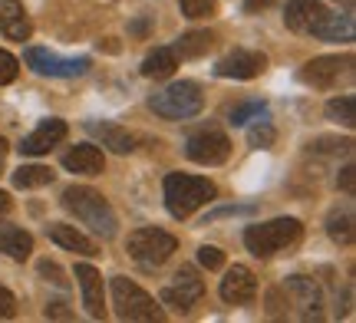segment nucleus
Listing matches in <instances>:
<instances>
[{"label":"nucleus","mask_w":356,"mask_h":323,"mask_svg":"<svg viewBox=\"0 0 356 323\" xmlns=\"http://www.w3.org/2000/svg\"><path fill=\"white\" fill-rule=\"evenodd\" d=\"M63 208L66 211H73L89 231L99 234L102 241L115 238V231H119V221H115L113 205H109L96 188H86V185H73V188H66L63 192Z\"/></svg>","instance_id":"nucleus-1"},{"label":"nucleus","mask_w":356,"mask_h":323,"mask_svg":"<svg viewBox=\"0 0 356 323\" xmlns=\"http://www.w3.org/2000/svg\"><path fill=\"white\" fill-rule=\"evenodd\" d=\"M218 188L202 175H185V172H172L165 179V208L172 218H188L195 215L204 201H211Z\"/></svg>","instance_id":"nucleus-2"},{"label":"nucleus","mask_w":356,"mask_h":323,"mask_svg":"<svg viewBox=\"0 0 356 323\" xmlns=\"http://www.w3.org/2000/svg\"><path fill=\"white\" fill-rule=\"evenodd\" d=\"M300 234H304V224L297 218H274L267 224H251L244 231V245L254 258H274L277 251H287L291 245H297Z\"/></svg>","instance_id":"nucleus-3"},{"label":"nucleus","mask_w":356,"mask_h":323,"mask_svg":"<svg viewBox=\"0 0 356 323\" xmlns=\"http://www.w3.org/2000/svg\"><path fill=\"white\" fill-rule=\"evenodd\" d=\"M202 106H204L202 90H198V83H188V79L172 83V86L149 96V109L162 119H191L202 113Z\"/></svg>","instance_id":"nucleus-4"},{"label":"nucleus","mask_w":356,"mask_h":323,"mask_svg":"<svg viewBox=\"0 0 356 323\" xmlns=\"http://www.w3.org/2000/svg\"><path fill=\"white\" fill-rule=\"evenodd\" d=\"M175 247H178V241L168 231H162V228H139V231L129 234V241H126L129 258L136 260L142 271L162 267L175 254Z\"/></svg>","instance_id":"nucleus-5"},{"label":"nucleus","mask_w":356,"mask_h":323,"mask_svg":"<svg viewBox=\"0 0 356 323\" xmlns=\"http://www.w3.org/2000/svg\"><path fill=\"white\" fill-rule=\"evenodd\" d=\"M113 307L122 320H162L165 317L162 307L129 277H113Z\"/></svg>","instance_id":"nucleus-6"},{"label":"nucleus","mask_w":356,"mask_h":323,"mask_svg":"<svg viewBox=\"0 0 356 323\" xmlns=\"http://www.w3.org/2000/svg\"><path fill=\"white\" fill-rule=\"evenodd\" d=\"M185 156H188L191 162H198V165H221V162H228V156H231V139L221 129H215V126L198 129L188 135Z\"/></svg>","instance_id":"nucleus-7"},{"label":"nucleus","mask_w":356,"mask_h":323,"mask_svg":"<svg viewBox=\"0 0 356 323\" xmlns=\"http://www.w3.org/2000/svg\"><path fill=\"white\" fill-rule=\"evenodd\" d=\"M24 60L30 69H37L40 76H83L92 66L86 56H56V53L43 50V47H30L24 53Z\"/></svg>","instance_id":"nucleus-8"},{"label":"nucleus","mask_w":356,"mask_h":323,"mask_svg":"<svg viewBox=\"0 0 356 323\" xmlns=\"http://www.w3.org/2000/svg\"><path fill=\"white\" fill-rule=\"evenodd\" d=\"M353 69V56L343 53V56H317L300 69V83L314 86V90H330L340 83V76H350Z\"/></svg>","instance_id":"nucleus-9"},{"label":"nucleus","mask_w":356,"mask_h":323,"mask_svg":"<svg viewBox=\"0 0 356 323\" xmlns=\"http://www.w3.org/2000/svg\"><path fill=\"white\" fill-rule=\"evenodd\" d=\"M280 290L287 294V300H291V307H297V313L304 317V320H317L320 313H323V290H320V284L314 281V277H287L284 284H280Z\"/></svg>","instance_id":"nucleus-10"},{"label":"nucleus","mask_w":356,"mask_h":323,"mask_svg":"<svg viewBox=\"0 0 356 323\" xmlns=\"http://www.w3.org/2000/svg\"><path fill=\"white\" fill-rule=\"evenodd\" d=\"M204 294V284L202 277L195 274V267H178V274L172 277V284L162 290V300H165L168 307H175V310H191Z\"/></svg>","instance_id":"nucleus-11"},{"label":"nucleus","mask_w":356,"mask_h":323,"mask_svg":"<svg viewBox=\"0 0 356 323\" xmlns=\"http://www.w3.org/2000/svg\"><path fill=\"white\" fill-rule=\"evenodd\" d=\"M264 69H267V56L261 50H231L215 66V73L225 79H254Z\"/></svg>","instance_id":"nucleus-12"},{"label":"nucleus","mask_w":356,"mask_h":323,"mask_svg":"<svg viewBox=\"0 0 356 323\" xmlns=\"http://www.w3.org/2000/svg\"><path fill=\"white\" fill-rule=\"evenodd\" d=\"M327 7L320 0H287V10H284V24L291 26L293 33H314L323 17H327Z\"/></svg>","instance_id":"nucleus-13"},{"label":"nucleus","mask_w":356,"mask_h":323,"mask_svg":"<svg viewBox=\"0 0 356 323\" xmlns=\"http://www.w3.org/2000/svg\"><path fill=\"white\" fill-rule=\"evenodd\" d=\"M66 139V122L63 119H43L37 129L20 142V152L24 156H47L53 145H60Z\"/></svg>","instance_id":"nucleus-14"},{"label":"nucleus","mask_w":356,"mask_h":323,"mask_svg":"<svg viewBox=\"0 0 356 323\" xmlns=\"http://www.w3.org/2000/svg\"><path fill=\"white\" fill-rule=\"evenodd\" d=\"M254 297H257V277L248 267L234 264L225 274V281H221V300L225 304H251Z\"/></svg>","instance_id":"nucleus-15"},{"label":"nucleus","mask_w":356,"mask_h":323,"mask_svg":"<svg viewBox=\"0 0 356 323\" xmlns=\"http://www.w3.org/2000/svg\"><path fill=\"white\" fill-rule=\"evenodd\" d=\"M0 30H3V37L13 40V43L30 40L33 24H30V17H26L20 0H0Z\"/></svg>","instance_id":"nucleus-16"},{"label":"nucleus","mask_w":356,"mask_h":323,"mask_svg":"<svg viewBox=\"0 0 356 323\" xmlns=\"http://www.w3.org/2000/svg\"><path fill=\"white\" fill-rule=\"evenodd\" d=\"M76 281L79 290H83V307L89 310V317L102 320L106 317V307H102V277L92 264H76Z\"/></svg>","instance_id":"nucleus-17"},{"label":"nucleus","mask_w":356,"mask_h":323,"mask_svg":"<svg viewBox=\"0 0 356 323\" xmlns=\"http://www.w3.org/2000/svg\"><path fill=\"white\" fill-rule=\"evenodd\" d=\"M86 132L96 142H102V149H109L115 156H129L136 149V139L115 122H86Z\"/></svg>","instance_id":"nucleus-18"},{"label":"nucleus","mask_w":356,"mask_h":323,"mask_svg":"<svg viewBox=\"0 0 356 323\" xmlns=\"http://www.w3.org/2000/svg\"><path fill=\"white\" fill-rule=\"evenodd\" d=\"M102 165H106V158L96 145H76L63 156V168L76 172V175H99Z\"/></svg>","instance_id":"nucleus-19"},{"label":"nucleus","mask_w":356,"mask_h":323,"mask_svg":"<svg viewBox=\"0 0 356 323\" xmlns=\"http://www.w3.org/2000/svg\"><path fill=\"white\" fill-rule=\"evenodd\" d=\"M0 251L10 254L13 260H26L33 254V238L24 228H13V224H0Z\"/></svg>","instance_id":"nucleus-20"},{"label":"nucleus","mask_w":356,"mask_h":323,"mask_svg":"<svg viewBox=\"0 0 356 323\" xmlns=\"http://www.w3.org/2000/svg\"><path fill=\"white\" fill-rule=\"evenodd\" d=\"M178 69V56L172 47H159L145 56V63H142V76L145 79H168L172 73Z\"/></svg>","instance_id":"nucleus-21"},{"label":"nucleus","mask_w":356,"mask_h":323,"mask_svg":"<svg viewBox=\"0 0 356 323\" xmlns=\"http://www.w3.org/2000/svg\"><path fill=\"white\" fill-rule=\"evenodd\" d=\"M215 47V33H208V30H191V33H185V37L175 40V56H181V60H195V56H204V53Z\"/></svg>","instance_id":"nucleus-22"},{"label":"nucleus","mask_w":356,"mask_h":323,"mask_svg":"<svg viewBox=\"0 0 356 323\" xmlns=\"http://www.w3.org/2000/svg\"><path fill=\"white\" fill-rule=\"evenodd\" d=\"M47 234H50L60 247H66V251H76V254H96V245L89 241L86 234H79L76 228H70V224H50Z\"/></svg>","instance_id":"nucleus-23"},{"label":"nucleus","mask_w":356,"mask_h":323,"mask_svg":"<svg viewBox=\"0 0 356 323\" xmlns=\"http://www.w3.org/2000/svg\"><path fill=\"white\" fill-rule=\"evenodd\" d=\"M314 33L323 37V40H340V43H350V40H353V17L327 13V17H323V24H320Z\"/></svg>","instance_id":"nucleus-24"},{"label":"nucleus","mask_w":356,"mask_h":323,"mask_svg":"<svg viewBox=\"0 0 356 323\" xmlns=\"http://www.w3.org/2000/svg\"><path fill=\"white\" fill-rule=\"evenodd\" d=\"M53 181V168L47 165H20L13 172V185L17 188H40V185H50Z\"/></svg>","instance_id":"nucleus-25"},{"label":"nucleus","mask_w":356,"mask_h":323,"mask_svg":"<svg viewBox=\"0 0 356 323\" xmlns=\"http://www.w3.org/2000/svg\"><path fill=\"white\" fill-rule=\"evenodd\" d=\"M327 231L337 245H353V215L350 211H333L327 218Z\"/></svg>","instance_id":"nucleus-26"},{"label":"nucleus","mask_w":356,"mask_h":323,"mask_svg":"<svg viewBox=\"0 0 356 323\" xmlns=\"http://www.w3.org/2000/svg\"><path fill=\"white\" fill-rule=\"evenodd\" d=\"M274 139H277V132H274V126H270V119H267L264 113H257L254 126L248 129V142H251V149H270Z\"/></svg>","instance_id":"nucleus-27"},{"label":"nucleus","mask_w":356,"mask_h":323,"mask_svg":"<svg viewBox=\"0 0 356 323\" xmlns=\"http://www.w3.org/2000/svg\"><path fill=\"white\" fill-rule=\"evenodd\" d=\"M327 119L343 122V126H356V99L353 96H337L327 103Z\"/></svg>","instance_id":"nucleus-28"},{"label":"nucleus","mask_w":356,"mask_h":323,"mask_svg":"<svg viewBox=\"0 0 356 323\" xmlns=\"http://www.w3.org/2000/svg\"><path fill=\"white\" fill-rule=\"evenodd\" d=\"M264 109H267L264 99H248V103L231 106L228 119H231V126H244V122H251V119H254L257 113H264Z\"/></svg>","instance_id":"nucleus-29"},{"label":"nucleus","mask_w":356,"mask_h":323,"mask_svg":"<svg viewBox=\"0 0 356 323\" xmlns=\"http://www.w3.org/2000/svg\"><path fill=\"white\" fill-rule=\"evenodd\" d=\"M181 13L188 20H202V17H211L215 13V0H178Z\"/></svg>","instance_id":"nucleus-30"},{"label":"nucleus","mask_w":356,"mask_h":323,"mask_svg":"<svg viewBox=\"0 0 356 323\" xmlns=\"http://www.w3.org/2000/svg\"><path fill=\"white\" fill-rule=\"evenodd\" d=\"M17 73H20V63H17V56H10L7 50H0V86L13 83V79H17Z\"/></svg>","instance_id":"nucleus-31"},{"label":"nucleus","mask_w":356,"mask_h":323,"mask_svg":"<svg viewBox=\"0 0 356 323\" xmlns=\"http://www.w3.org/2000/svg\"><path fill=\"white\" fill-rule=\"evenodd\" d=\"M310 149H314V152H346V156H350V152H353V142H350V139H317Z\"/></svg>","instance_id":"nucleus-32"},{"label":"nucleus","mask_w":356,"mask_h":323,"mask_svg":"<svg viewBox=\"0 0 356 323\" xmlns=\"http://www.w3.org/2000/svg\"><path fill=\"white\" fill-rule=\"evenodd\" d=\"M198 264H202V267H208V271H218V267H221V264H225V254H221V251H218V247H198Z\"/></svg>","instance_id":"nucleus-33"},{"label":"nucleus","mask_w":356,"mask_h":323,"mask_svg":"<svg viewBox=\"0 0 356 323\" xmlns=\"http://www.w3.org/2000/svg\"><path fill=\"white\" fill-rule=\"evenodd\" d=\"M40 274L43 277H50V284H56V287H70V281H66V274L60 271V264H53V260H40Z\"/></svg>","instance_id":"nucleus-34"},{"label":"nucleus","mask_w":356,"mask_h":323,"mask_svg":"<svg viewBox=\"0 0 356 323\" xmlns=\"http://www.w3.org/2000/svg\"><path fill=\"white\" fill-rule=\"evenodd\" d=\"M13 313H17V300H13V294L7 287L0 284V320H10Z\"/></svg>","instance_id":"nucleus-35"},{"label":"nucleus","mask_w":356,"mask_h":323,"mask_svg":"<svg viewBox=\"0 0 356 323\" xmlns=\"http://www.w3.org/2000/svg\"><path fill=\"white\" fill-rule=\"evenodd\" d=\"M251 211H254V205H231V208H218V211H211V215H208V221L225 218V215H251Z\"/></svg>","instance_id":"nucleus-36"},{"label":"nucleus","mask_w":356,"mask_h":323,"mask_svg":"<svg viewBox=\"0 0 356 323\" xmlns=\"http://www.w3.org/2000/svg\"><path fill=\"white\" fill-rule=\"evenodd\" d=\"M337 185H340L343 192H353V165H343V172H340Z\"/></svg>","instance_id":"nucleus-37"},{"label":"nucleus","mask_w":356,"mask_h":323,"mask_svg":"<svg viewBox=\"0 0 356 323\" xmlns=\"http://www.w3.org/2000/svg\"><path fill=\"white\" fill-rule=\"evenodd\" d=\"M277 0H244V10L248 13H257V10H267V7H274Z\"/></svg>","instance_id":"nucleus-38"},{"label":"nucleus","mask_w":356,"mask_h":323,"mask_svg":"<svg viewBox=\"0 0 356 323\" xmlns=\"http://www.w3.org/2000/svg\"><path fill=\"white\" fill-rule=\"evenodd\" d=\"M47 317H70V310H63V304H50V307H47Z\"/></svg>","instance_id":"nucleus-39"},{"label":"nucleus","mask_w":356,"mask_h":323,"mask_svg":"<svg viewBox=\"0 0 356 323\" xmlns=\"http://www.w3.org/2000/svg\"><path fill=\"white\" fill-rule=\"evenodd\" d=\"M10 208H13L10 194H7V192H0V215H7V211H10Z\"/></svg>","instance_id":"nucleus-40"},{"label":"nucleus","mask_w":356,"mask_h":323,"mask_svg":"<svg viewBox=\"0 0 356 323\" xmlns=\"http://www.w3.org/2000/svg\"><path fill=\"white\" fill-rule=\"evenodd\" d=\"M7 156V139H3V135H0V158Z\"/></svg>","instance_id":"nucleus-41"}]
</instances>
